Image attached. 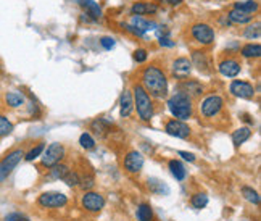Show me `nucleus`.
I'll use <instances>...</instances> for the list:
<instances>
[{
    "mask_svg": "<svg viewBox=\"0 0 261 221\" xmlns=\"http://www.w3.org/2000/svg\"><path fill=\"white\" fill-rule=\"evenodd\" d=\"M77 5L82 7L87 12V15L91 16L92 20H100L102 18V8H100V5L97 2H94V0H76Z\"/></svg>",
    "mask_w": 261,
    "mask_h": 221,
    "instance_id": "20",
    "label": "nucleus"
},
{
    "mask_svg": "<svg viewBox=\"0 0 261 221\" xmlns=\"http://www.w3.org/2000/svg\"><path fill=\"white\" fill-rule=\"evenodd\" d=\"M224 107V98L213 94V96L205 97L202 103H200V115L205 118H214L221 113V110Z\"/></svg>",
    "mask_w": 261,
    "mask_h": 221,
    "instance_id": "6",
    "label": "nucleus"
},
{
    "mask_svg": "<svg viewBox=\"0 0 261 221\" xmlns=\"http://www.w3.org/2000/svg\"><path fill=\"white\" fill-rule=\"evenodd\" d=\"M240 55L245 58H260L261 57V46L260 44H245L242 49H240Z\"/></svg>",
    "mask_w": 261,
    "mask_h": 221,
    "instance_id": "28",
    "label": "nucleus"
},
{
    "mask_svg": "<svg viewBox=\"0 0 261 221\" xmlns=\"http://www.w3.org/2000/svg\"><path fill=\"white\" fill-rule=\"evenodd\" d=\"M132 98H134V108L137 110L139 118H141L142 121L152 120L153 113H155L153 100L147 94V91L142 87V84L134 86V89H132Z\"/></svg>",
    "mask_w": 261,
    "mask_h": 221,
    "instance_id": "3",
    "label": "nucleus"
},
{
    "mask_svg": "<svg viewBox=\"0 0 261 221\" xmlns=\"http://www.w3.org/2000/svg\"><path fill=\"white\" fill-rule=\"evenodd\" d=\"M242 196H243V198H245V200H248L250 203H253V205H260V202H261L260 194L253 189V187L243 186L242 187Z\"/></svg>",
    "mask_w": 261,
    "mask_h": 221,
    "instance_id": "31",
    "label": "nucleus"
},
{
    "mask_svg": "<svg viewBox=\"0 0 261 221\" xmlns=\"http://www.w3.org/2000/svg\"><path fill=\"white\" fill-rule=\"evenodd\" d=\"M105 197L95 191H87L81 198V207L89 213H100L105 208Z\"/></svg>",
    "mask_w": 261,
    "mask_h": 221,
    "instance_id": "7",
    "label": "nucleus"
},
{
    "mask_svg": "<svg viewBox=\"0 0 261 221\" xmlns=\"http://www.w3.org/2000/svg\"><path fill=\"white\" fill-rule=\"evenodd\" d=\"M23 158H24L23 148H13L12 152H8L7 155L0 160V182H3L13 173V170L18 167Z\"/></svg>",
    "mask_w": 261,
    "mask_h": 221,
    "instance_id": "4",
    "label": "nucleus"
},
{
    "mask_svg": "<svg viewBox=\"0 0 261 221\" xmlns=\"http://www.w3.org/2000/svg\"><path fill=\"white\" fill-rule=\"evenodd\" d=\"M15 126L13 123L10 121L7 117H3V115H0V137H7L13 132Z\"/></svg>",
    "mask_w": 261,
    "mask_h": 221,
    "instance_id": "34",
    "label": "nucleus"
},
{
    "mask_svg": "<svg viewBox=\"0 0 261 221\" xmlns=\"http://www.w3.org/2000/svg\"><path fill=\"white\" fill-rule=\"evenodd\" d=\"M190 63L192 66H197L200 73L208 74L212 71V58H210L208 52L205 50H193L190 55Z\"/></svg>",
    "mask_w": 261,
    "mask_h": 221,
    "instance_id": "13",
    "label": "nucleus"
},
{
    "mask_svg": "<svg viewBox=\"0 0 261 221\" xmlns=\"http://www.w3.org/2000/svg\"><path fill=\"white\" fill-rule=\"evenodd\" d=\"M250 137H252V129L248 128V126H242V128L236 129L232 132V144H234L236 147H240L242 144H245Z\"/></svg>",
    "mask_w": 261,
    "mask_h": 221,
    "instance_id": "23",
    "label": "nucleus"
},
{
    "mask_svg": "<svg viewBox=\"0 0 261 221\" xmlns=\"http://www.w3.org/2000/svg\"><path fill=\"white\" fill-rule=\"evenodd\" d=\"M242 65L237 58H224L218 65V71L224 78H237L240 74Z\"/></svg>",
    "mask_w": 261,
    "mask_h": 221,
    "instance_id": "14",
    "label": "nucleus"
},
{
    "mask_svg": "<svg viewBox=\"0 0 261 221\" xmlns=\"http://www.w3.org/2000/svg\"><path fill=\"white\" fill-rule=\"evenodd\" d=\"M190 34L193 41L202 44V46H212L214 42V29L207 23H195L190 27Z\"/></svg>",
    "mask_w": 261,
    "mask_h": 221,
    "instance_id": "9",
    "label": "nucleus"
},
{
    "mask_svg": "<svg viewBox=\"0 0 261 221\" xmlns=\"http://www.w3.org/2000/svg\"><path fill=\"white\" fill-rule=\"evenodd\" d=\"M68 203V197L63 192H42L37 198V205L42 208H63Z\"/></svg>",
    "mask_w": 261,
    "mask_h": 221,
    "instance_id": "8",
    "label": "nucleus"
},
{
    "mask_svg": "<svg viewBox=\"0 0 261 221\" xmlns=\"http://www.w3.org/2000/svg\"><path fill=\"white\" fill-rule=\"evenodd\" d=\"M129 25L131 26H134L136 29H139L141 32H143L145 34L147 31H155L158 27L157 23H153V21H150V20H145L143 16H136V15H132L131 16V20H129Z\"/></svg>",
    "mask_w": 261,
    "mask_h": 221,
    "instance_id": "18",
    "label": "nucleus"
},
{
    "mask_svg": "<svg viewBox=\"0 0 261 221\" xmlns=\"http://www.w3.org/2000/svg\"><path fill=\"white\" fill-rule=\"evenodd\" d=\"M148 189L150 192L157 196H168L169 194V187L165 184L163 181H160L157 178H150L148 179Z\"/></svg>",
    "mask_w": 261,
    "mask_h": 221,
    "instance_id": "26",
    "label": "nucleus"
},
{
    "mask_svg": "<svg viewBox=\"0 0 261 221\" xmlns=\"http://www.w3.org/2000/svg\"><path fill=\"white\" fill-rule=\"evenodd\" d=\"M119 112H121V117H123V118L131 117L132 112H134V98H132V92L131 91H124L123 94H121Z\"/></svg>",
    "mask_w": 261,
    "mask_h": 221,
    "instance_id": "17",
    "label": "nucleus"
},
{
    "mask_svg": "<svg viewBox=\"0 0 261 221\" xmlns=\"http://www.w3.org/2000/svg\"><path fill=\"white\" fill-rule=\"evenodd\" d=\"M79 144L82 148H86V150H91V148L95 147V139L92 137L91 132H82L79 136Z\"/></svg>",
    "mask_w": 261,
    "mask_h": 221,
    "instance_id": "35",
    "label": "nucleus"
},
{
    "mask_svg": "<svg viewBox=\"0 0 261 221\" xmlns=\"http://www.w3.org/2000/svg\"><path fill=\"white\" fill-rule=\"evenodd\" d=\"M143 163H145V158H143L142 153L137 152V150H129L124 155V160H123L124 170L131 174L141 173L142 168H143Z\"/></svg>",
    "mask_w": 261,
    "mask_h": 221,
    "instance_id": "10",
    "label": "nucleus"
},
{
    "mask_svg": "<svg viewBox=\"0 0 261 221\" xmlns=\"http://www.w3.org/2000/svg\"><path fill=\"white\" fill-rule=\"evenodd\" d=\"M79 186L84 189L86 192L91 191L94 186H95V179H94L92 174H86V176H81V181H79Z\"/></svg>",
    "mask_w": 261,
    "mask_h": 221,
    "instance_id": "38",
    "label": "nucleus"
},
{
    "mask_svg": "<svg viewBox=\"0 0 261 221\" xmlns=\"http://www.w3.org/2000/svg\"><path fill=\"white\" fill-rule=\"evenodd\" d=\"M179 92H184L189 97H200L203 94V86L198 81L193 79H184L179 84Z\"/></svg>",
    "mask_w": 261,
    "mask_h": 221,
    "instance_id": "16",
    "label": "nucleus"
},
{
    "mask_svg": "<svg viewBox=\"0 0 261 221\" xmlns=\"http://www.w3.org/2000/svg\"><path fill=\"white\" fill-rule=\"evenodd\" d=\"M190 203L192 207L195 210H202L208 205V196L205 194V192H197V194H193L190 198Z\"/></svg>",
    "mask_w": 261,
    "mask_h": 221,
    "instance_id": "33",
    "label": "nucleus"
},
{
    "mask_svg": "<svg viewBox=\"0 0 261 221\" xmlns=\"http://www.w3.org/2000/svg\"><path fill=\"white\" fill-rule=\"evenodd\" d=\"M5 221H29V220L21 213H10L5 217Z\"/></svg>",
    "mask_w": 261,
    "mask_h": 221,
    "instance_id": "42",
    "label": "nucleus"
},
{
    "mask_svg": "<svg viewBox=\"0 0 261 221\" xmlns=\"http://www.w3.org/2000/svg\"><path fill=\"white\" fill-rule=\"evenodd\" d=\"M62 181H63L68 187H76V186H79L81 176H79V173H76V171H71V170H70L68 174H66Z\"/></svg>",
    "mask_w": 261,
    "mask_h": 221,
    "instance_id": "36",
    "label": "nucleus"
},
{
    "mask_svg": "<svg viewBox=\"0 0 261 221\" xmlns=\"http://www.w3.org/2000/svg\"><path fill=\"white\" fill-rule=\"evenodd\" d=\"M91 129L95 132L98 137H103L110 131V123L105 118H97L95 121H92Z\"/></svg>",
    "mask_w": 261,
    "mask_h": 221,
    "instance_id": "30",
    "label": "nucleus"
},
{
    "mask_svg": "<svg viewBox=\"0 0 261 221\" xmlns=\"http://www.w3.org/2000/svg\"><path fill=\"white\" fill-rule=\"evenodd\" d=\"M5 102H7L8 107L20 108V107H23V105L26 103V97H24L23 92L12 91V92H7V94H5Z\"/></svg>",
    "mask_w": 261,
    "mask_h": 221,
    "instance_id": "21",
    "label": "nucleus"
},
{
    "mask_svg": "<svg viewBox=\"0 0 261 221\" xmlns=\"http://www.w3.org/2000/svg\"><path fill=\"white\" fill-rule=\"evenodd\" d=\"M100 44H102V47L105 49V50H112V49L116 46V41L113 39V37H110V36H105L100 39Z\"/></svg>",
    "mask_w": 261,
    "mask_h": 221,
    "instance_id": "40",
    "label": "nucleus"
},
{
    "mask_svg": "<svg viewBox=\"0 0 261 221\" xmlns=\"http://www.w3.org/2000/svg\"><path fill=\"white\" fill-rule=\"evenodd\" d=\"M162 3H166V5H171V7H177V5H181L184 0H160Z\"/></svg>",
    "mask_w": 261,
    "mask_h": 221,
    "instance_id": "46",
    "label": "nucleus"
},
{
    "mask_svg": "<svg viewBox=\"0 0 261 221\" xmlns=\"http://www.w3.org/2000/svg\"><path fill=\"white\" fill-rule=\"evenodd\" d=\"M142 87L147 91L150 97L155 98H165L168 96V78L165 71L155 65L145 66L141 74Z\"/></svg>",
    "mask_w": 261,
    "mask_h": 221,
    "instance_id": "1",
    "label": "nucleus"
},
{
    "mask_svg": "<svg viewBox=\"0 0 261 221\" xmlns=\"http://www.w3.org/2000/svg\"><path fill=\"white\" fill-rule=\"evenodd\" d=\"M65 147H63V144H58V142H53V144H50L48 147L44 148V152H42V167H46V168H52L55 167V165H58V163H62V160L65 158Z\"/></svg>",
    "mask_w": 261,
    "mask_h": 221,
    "instance_id": "5",
    "label": "nucleus"
},
{
    "mask_svg": "<svg viewBox=\"0 0 261 221\" xmlns=\"http://www.w3.org/2000/svg\"><path fill=\"white\" fill-rule=\"evenodd\" d=\"M136 218L137 221H153V208L150 207V203H141L136 210Z\"/></svg>",
    "mask_w": 261,
    "mask_h": 221,
    "instance_id": "27",
    "label": "nucleus"
},
{
    "mask_svg": "<svg viewBox=\"0 0 261 221\" xmlns=\"http://www.w3.org/2000/svg\"><path fill=\"white\" fill-rule=\"evenodd\" d=\"M132 57H134V60L137 63H145L147 58H148V52L145 50V49H137Z\"/></svg>",
    "mask_w": 261,
    "mask_h": 221,
    "instance_id": "39",
    "label": "nucleus"
},
{
    "mask_svg": "<svg viewBox=\"0 0 261 221\" xmlns=\"http://www.w3.org/2000/svg\"><path fill=\"white\" fill-rule=\"evenodd\" d=\"M160 46L162 47H174L176 42L171 41L169 37H160Z\"/></svg>",
    "mask_w": 261,
    "mask_h": 221,
    "instance_id": "44",
    "label": "nucleus"
},
{
    "mask_svg": "<svg viewBox=\"0 0 261 221\" xmlns=\"http://www.w3.org/2000/svg\"><path fill=\"white\" fill-rule=\"evenodd\" d=\"M121 27H124V29L129 32V34H132V36H136V37H142L143 36V32H141L139 29H136L134 26H131L129 23H121Z\"/></svg>",
    "mask_w": 261,
    "mask_h": 221,
    "instance_id": "41",
    "label": "nucleus"
},
{
    "mask_svg": "<svg viewBox=\"0 0 261 221\" xmlns=\"http://www.w3.org/2000/svg\"><path fill=\"white\" fill-rule=\"evenodd\" d=\"M168 168H169V171H171V174H173L174 178H176V181H184V179H186L187 170H186L184 165L179 162V160H169Z\"/></svg>",
    "mask_w": 261,
    "mask_h": 221,
    "instance_id": "24",
    "label": "nucleus"
},
{
    "mask_svg": "<svg viewBox=\"0 0 261 221\" xmlns=\"http://www.w3.org/2000/svg\"><path fill=\"white\" fill-rule=\"evenodd\" d=\"M165 131H166V134L177 137V139H187V137L192 134V129L189 128V124L186 121H181V120H169L168 123L165 124Z\"/></svg>",
    "mask_w": 261,
    "mask_h": 221,
    "instance_id": "11",
    "label": "nucleus"
},
{
    "mask_svg": "<svg viewBox=\"0 0 261 221\" xmlns=\"http://www.w3.org/2000/svg\"><path fill=\"white\" fill-rule=\"evenodd\" d=\"M44 148H46V144H44V142L36 144L34 147L29 148V150H27V152L24 153V160H26V162H34L36 158H39V157L42 155Z\"/></svg>",
    "mask_w": 261,
    "mask_h": 221,
    "instance_id": "32",
    "label": "nucleus"
},
{
    "mask_svg": "<svg viewBox=\"0 0 261 221\" xmlns=\"http://www.w3.org/2000/svg\"><path fill=\"white\" fill-rule=\"evenodd\" d=\"M242 221H248V220H242Z\"/></svg>",
    "mask_w": 261,
    "mask_h": 221,
    "instance_id": "47",
    "label": "nucleus"
},
{
    "mask_svg": "<svg viewBox=\"0 0 261 221\" xmlns=\"http://www.w3.org/2000/svg\"><path fill=\"white\" fill-rule=\"evenodd\" d=\"M29 113L34 115V117H37V115H39V105L34 100H29Z\"/></svg>",
    "mask_w": 261,
    "mask_h": 221,
    "instance_id": "45",
    "label": "nucleus"
},
{
    "mask_svg": "<svg viewBox=\"0 0 261 221\" xmlns=\"http://www.w3.org/2000/svg\"><path fill=\"white\" fill-rule=\"evenodd\" d=\"M168 110L171 112V115L174 117V120H181V121H186L192 117L193 113V105H192V98L186 96L184 92H176L173 94L168 102Z\"/></svg>",
    "mask_w": 261,
    "mask_h": 221,
    "instance_id": "2",
    "label": "nucleus"
},
{
    "mask_svg": "<svg viewBox=\"0 0 261 221\" xmlns=\"http://www.w3.org/2000/svg\"><path fill=\"white\" fill-rule=\"evenodd\" d=\"M234 8L238 10V12H243V13H248V15H255L258 12L260 8V3L257 0H243V2H236Z\"/></svg>",
    "mask_w": 261,
    "mask_h": 221,
    "instance_id": "25",
    "label": "nucleus"
},
{
    "mask_svg": "<svg viewBox=\"0 0 261 221\" xmlns=\"http://www.w3.org/2000/svg\"><path fill=\"white\" fill-rule=\"evenodd\" d=\"M229 92L234 97H238V98H253L255 87H253V84H250L248 81L234 79L229 86Z\"/></svg>",
    "mask_w": 261,
    "mask_h": 221,
    "instance_id": "12",
    "label": "nucleus"
},
{
    "mask_svg": "<svg viewBox=\"0 0 261 221\" xmlns=\"http://www.w3.org/2000/svg\"><path fill=\"white\" fill-rule=\"evenodd\" d=\"M158 12L157 3H148V2H136L131 7V13L136 16H143V15H153Z\"/></svg>",
    "mask_w": 261,
    "mask_h": 221,
    "instance_id": "19",
    "label": "nucleus"
},
{
    "mask_svg": "<svg viewBox=\"0 0 261 221\" xmlns=\"http://www.w3.org/2000/svg\"><path fill=\"white\" fill-rule=\"evenodd\" d=\"M226 16H227V20H229V23H234V25H247L253 20V15L238 12V10H236V8L229 10Z\"/></svg>",
    "mask_w": 261,
    "mask_h": 221,
    "instance_id": "22",
    "label": "nucleus"
},
{
    "mask_svg": "<svg viewBox=\"0 0 261 221\" xmlns=\"http://www.w3.org/2000/svg\"><path fill=\"white\" fill-rule=\"evenodd\" d=\"M171 70H173V74L177 79H186L187 76H190L192 73V63H190V60L186 57L176 58L173 62V66H171Z\"/></svg>",
    "mask_w": 261,
    "mask_h": 221,
    "instance_id": "15",
    "label": "nucleus"
},
{
    "mask_svg": "<svg viewBox=\"0 0 261 221\" xmlns=\"http://www.w3.org/2000/svg\"><path fill=\"white\" fill-rule=\"evenodd\" d=\"M260 34H261V26H260V23H255V25H250L247 29H245V32H243V36L247 37V39H258L260 37Z\"/></svg>",
    "mask_w": 261,
    "mask_h": 221,
    "instance_id": "37",
    "label": "nucleus"
},
{
    "mask_svg": "<svg viewBox=\"0 0 261 221\" xmlns=\"http://www.w3.org/2000/svg\"><path fill=\"white\" fill-rule=\"evenodd\" d=\"M177 155L179 157H182L186 160V162H190V163H193L195 162V155H193V153H190V152H184V150H179L177 152Z\"/></svg>",
    "mask_w": 261,
    "mask_h": 221,
    "instance_id": "43",
    "label": "nucleus"
},
{
    "mask_svg": "<svg viewBox=\"0 0 261 221\" xmlns=\"http://www.w3.org/2000/svg\"><path fill=\"white\" fill-rule=\"evenodd\" d=\"M68 171H70L68 165L58 163V165H55V167H52L48 170V178L55 179V181H60V179H63L66 174H68Z\"/></svg>",
    "mask_w": 261,
    "mask_h": 221,
    "instance_id": "29",
    "label": "nucleus"
}]
</instances>
